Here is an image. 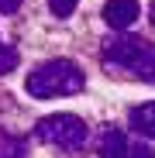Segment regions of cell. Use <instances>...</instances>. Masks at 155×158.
<instances>
[{"label": "cell", "instance_id": "277c9868", "mask_svg": "<svg viewBox=\"0 0 155 158\" xmlns=\"http://www.w3.org/2000/svg\"><path fill=\"white\" fill-rule=\"evenodd\" d=\"M97 155H100V158H155V151H152L148 144L135 141L131 134H124V131H117V127L103 131Z\"/></svg>", "mask_w": 155, "mask_h": 158}, {"label": "cell", "instance_id": "8992f818", "mask_svg": "<svg viewBox=\"0 0 155 158\" xmlns=\"http://www.w3.org/2000/svg\"><path fill=\"white\" fill-rule=\"evenodd\" d=\"M127 120H131V127L138 131V134L155 138V100H152V103H141V107H135L131 114H127Z\"/></svg>", "mask_w": 155, "mask_h": 158}, {"label": "cell", "instance_id": "5b68a950", "mask_svg": "<svg viewBox=\"0 0 155 158\" xmlns=\"http://www.w3.org/2000/svg\"><path fill=\"white\" fill-rule=\"evenodd\" d=\"M103 21L110 24V28H117V31H124V28H131V24L138 21V0H110V4H103Z\"/></svg>", "mask_w": 155, "mask_h": 158}, {"label": "cell", "instance_id": "8fae6325", "mask_svg": "<svg viewBox=\"0 0 155 158\" xmlns=\"http://www.w3.org/2000/svg\"><path fill=\"white\" fill-rule=\"evenodd\" d=\"M148 14H152V24H155V0H152V7H148Z\"/></svg>", "mask_w": 155, "mask_h": 158}, {"label": "cell", "instance_id": "52a82bcc", "mask_svg": "<svg viewBox=\"0 0 155 158\" xmlns=\"http://www.w3.org/2000/svg\"><path fill=\"white\" fill-rule=\"evenodd\" d=\"M0 158H28V144L21 134L0 131Z\"/></svg>", "mask_w": 155, "mask_h": 158}, {"label": "cell", "instance_id": "7a4b0ae2", "mask_svg": "<svg viewBox=\"0 0 155 158\" xmlns=\"http://www.w3.org/2000/svg\"><path fill=\"white\" fill-rule=\"evenodd\" d=\"M103 62L131 72L145 83H155V45L138 35H117L103 41Z\"/></svg>", "mask_w": 155, "mask_h": 158}, {"label": "cell", "instance_id": "30bf717a", "mask_svg": "<svg viewBox=\"0 0 155 158\" xmlns=\"http://www.w3.org/2000/svg\"><path fill=\"white\" fill-rule=\"evenodd\" d=\"M21 0H0V14H17Z\"/></svg>", "mask_w": 155, "mask_h": 158}, {"label": "cell", "instance_id": "ba28073f", "mask_svg": "<svg viewBox=\"0 0 155 158\" xmlns=\"http://www.w3.org/2000/svg\"><path fill=\"white\" fill-rule=\"evenodd\" d=\"M11 69H17V52L0 38V76H7Z\"/></svg>", "mask_w": 155, "mask_h": 158}, {"label": "cell", "instance_id": "3957f363", "mask_svg": "<svg viewBox=\"0 0 155 158\" xmlns=\"http://www.w3.org/2000/svg\"><path fill=\"white\" fill-rule=\"evenodd\" d=\"M35 134L38 141L45 144H55L62 151H80L90 138V127L83 117H76V114H48L35 124Z\"/></svg>", "mask_w": 155, "mask_h": 158}, {"label": "cell", "instance_id": "9c48e42d", "mask_svg": "<svg viewBox=\"0 0 155 158\" xmlns=\"http://www.w3.org/2000/svg\"><path fill=\"white\" fill-rule=\"evenodd\" d=\"M76 4H80V0H48V7H52V17H59V21H66V17L76 10Z\"/></svg>", "mask_w": 155, "mask_h": 158}, {"label": "cell", "instance_id": "6da1fadb", "mask_svg": "<svg viewBox=\"0 0 155 158\" xmlns=\"http://www.w3.org/2000/svg\"><path fill=\"white\" fill-rule=\"evenodd\" d=\"M86 86V72L76 65L72 59H48L38 62L28 79H24V89L35 100H55V96H72Z\"/></svg>", "mask_w": 155, "mask_h": 158}]
</instances>
